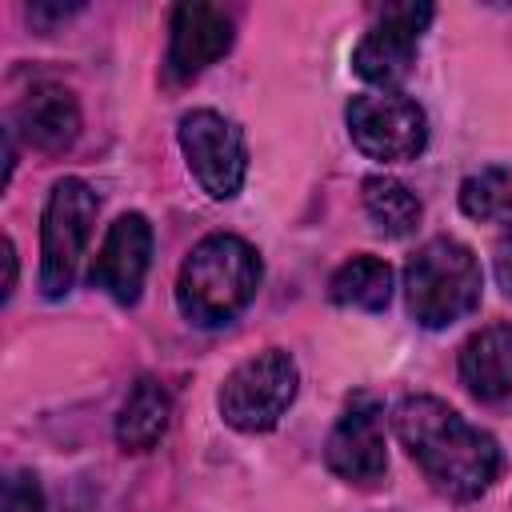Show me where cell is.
<instances>
[{"mask_svg": "<svg viewBox=\"0 0 512 512\" xmlns=\"http://www.w3.org/2000/svg\"><path fill=\"white\" fill-rule=\"evenodd\" d=\"M392 428L424 480L448 500H476L500 476V444L436 396H404Z\"/></svg>", "mask_w": 512, "mask_h": 512, "instance_id": "cell-1", "label": "cell"}, {"mask_svg": "<svg viewBox=\"0 0 512 512\" xmlns=\"http://www.w3.org/2000/svg\"><path fill=\"white\" fill-rule=\"evenodd\" d=\"M260 272V256L248 240L232 232H212L180 264L176 308L196 328H220L252 304Z\"/></svg>", "mask_w": 512, "mask_h": 512, "instance_id": "cell-2", "label": "cell"}, {"mask_svg": "<svg viewBox=\"0 0 512 512\" xmlns=\"http://www.w3.org/2000/svg\"><path fill=\"white\" fill-rule=\"evenodd\" d=\"M404 304L420 328H448L480 304V264L468 244L436 236L404 264Z\"/></svg>", "mask_w": 512, "mask_h": 512, "instance_id": "cell-3", "label": "cell"}, {"mask_svg": "<svg viewBox=\"0 0 512 512\" xmlns=\"http://www.w3.org/2000/svg\"><path fill=\"white\" fill-rule=\"evenodd\" d=\"M296 388H300L296 360L284 348H264L224 376V384L216 392V408H220L224 424L256 436V432H272L280 424V416L296 400Z\"/></svg>", "mask_w": 512, "mask_h": 512, "instance_id": "cell-4", "label": "cell"}, {"mask_svg": "<svg viewBox=\"0 0 512 512\" xmlns=\"http://www.w3.org/2000/svg\"><path fill=\"white\" fill-rule=\"evenodd\" d=\"M96 192L80 176H64L52 184L40 224V288L48 300H60L80 268V256L88 248L92 224H96Z\"/></svg>", "mask_w": 512, "mask_h": 512, "instance_id": "cell-5", "label": "cell"}, {"mask_svg": "<svg viewBox=\"0 0 512 512\" xmlns=\"http://www.w3.org/2000/svg\"><path fill=\"white\" fill-rule=\"evenodd\" d=\"M344 124L352 144L368 156V160H384V164H400V160H416L428 144V120L424 108L400 92H364L352 96L344 108Z\"/></svg>", "mask_w": 512, "mask_h": 512, "instance_id": "cell-6", "label": "cell"}, {"mask_svg": "<svg viewBox=\"0 0 512 512\" xmlns=\"http://www.w3.org/2000/svg\"><path fill=\"white\" fill-rule=\"evenodd\" d=\"M180 152L196 176V184L212 196V200H232L244 188L248 176V148H244V132L212 112V108H192L180 116Z\"/></svg>", "mask_w": 512, "mask_h": 512, "instance_id": "cell-7", "label": "cell"}, {"mask_svg": "<svg viewBox=\"0 0 512 512\" xmlns=\"http://www.w3.org/2000/svg\"><path fill=\"white\" fill-rule=\"evenodd\" d=\"M432 8L428 4H384L376 12V24L360 36V44L352 48V72L384 92L400 88L416 64V48H420V32L428 28Z\"/></svg>", "mask_w": 512, "mask_h": 512, "instance_id": "cell-8", "label": "cell"}, {"mask_svg": "<svg viewBox=\"0 0 512 512\" xmlns=\"http://www.w3.org/2000/svg\"><path fill=\"white\" fill-rule=\"evenodd\" d=\"M324 464L344 484H356V488H372V484L384 480V468H388V452H384V408H380L376 396L356 392L344 404L340 420L328 432Z\"/></svg>", "mask_w": 512, "mask_h": 512, "instance_id": "cell-9", "label": "cell"}, {"mask_svg": "<svg viewBox=\"0 0 512 512\" xmlns=\"http://www.w3.org/2000/svg\"><path fill=\"white\" fill-rule=\"evenodd\" d=\"M236 24L224 8L216 4H176L172 8V24H168V56H164V72L172 84H188L196 80L204 68H212L228 48H232Z\"/></svg>", "mask_w": 512, "mask_h": 512, "instance_id": "cell-10", "label": "cell"}, {"mask_svg": "<svg viewBox=\"0 0 512 512\" xmlns=\"http://www.w3.org/2000/svg\"><path fill=\"white\" fill-rule=\"evenodd\" d=\"M148 264H152V224L140 212H124L104 232V244L88 268V284L108 292L116 304H136Z\"/></svg>", "mask_w": 512, "mask_h": 512, "instance_id": "cell-11", "label": "cell"}, {"mask_svg": "<svg viewBox=\"0 0 512 512\" xmlns=\"http://www.w3.org/2000/svg\"><path fill=\"white\" fill-rule=\"evenodd\" d=\"M12 132L36 152H64L80 136V104L64 84H36L12 112Z\"/></svg>", "mask_w": 512, "mask_h": 512, "instance_id": "cell-12", "label": "cell"}, {"mask_svg": "<svg viewBox=\"0 0 512 512\" xmlns=\"http://www.w3.org/2000/svg\"><path fill=\"white\" fill-rule=\"evenodd\" d=\"M460 384L484 404L512 396V324H488L464 340Z\"/></svg>", "mask_w": 512, "mask_h": 512, "instance_id": "cell-13", "label": "cell"}, {"mask_svg": "<svg viewBox=\"0 0 512 512\" xmlns=\"http://www.w3.org/2000/svg\"><path fill=\"white\" fill-rule=\"evenodd\" d=\"M168 416H172V400H168V388L152 376H140L120 412H116V440L124 452H148L160 444V436L168 432Z\"/></svg>", "mask_w": 512, "mask_h": 512, "instance_id": "cell-14", "label": "cell"}, {"mask_svg": "<svg viewBox=\"0 0 512 512\" xmlns=\"http://www.w3.org/2000/svg\"><path fill=\"white\" fill-rule=\"evenodd\" d=\"M328 296L340 308H360V312H380L392 300V268L380 256H352L344 260L332 280Z\"/></svg>", "mask_w": 512, "mask_h": 512, "instance_id": "cell-15", "label": "cell"}, {"mask_svg": "<svg viewBox=\"0 0 512 512\" xmlns=\"http://www.w3.org/2000/svg\"><path fill=\"white\" fill-rule=\"evenodd\" d=\"M360 196H364V212L372 228L384 236H408L420 224V200L396 176H368L360 184Z\"/></svg>", "mask_w": 512, "mask_h": 512, "instance_id": "cell-16", "label": "cell"}, {"mask_svg": "<svg viewBox=\"0 0 512 512\" xmlns=\"http://www.w3.org/2000/svg\"><path fill=\"white\" fill-rule=\"evenodd\" d=\"M460 208L472 220H512V180H508V172L484 168V172L464 176Z\"/></svg>", "mask_w": 512, "mask_h": 512, "instance_id": "cell-17", "label": "cell"}, {"mask_svg": "<svg viewBox=\"0 0 512 512\" xmlns=\"http://www.w3.org/2000/svg\"><path fill=\"white\" fill-rule=\"evenodd\" d=\"M4 512H44V492L32 472H12L4 480Z\"/></svg>", "mask_w": 512, "mask_h": 512, "instance_id": "cell-18", "label": "cell"}, {"mask_svg": "<svg viewBox=\"0 0 512 512\" xmlns=\"http://www.w3.org/2000/svg\"><path fill=\"white\" fill-rule=\"evenodd\" d=\"M496 280H500V292L512 296V224L496 240Z\"/></svg>", "mask_w": 512, "mask_h": 512, "instance_id": "cell-19", "label": "cell"}, {"mask_svg": "<svg viewBox=\"0 0 512 512\" xmlns=\"http://www.w3.org/2000/svg\"><path fill=\"white\" fill-rule=\"evenodd\" d=\"M4 264H8V280H4V300H8L16 288V244L12 240H4Z\"/></svg>", "mask_w": 512, "mask_h": 512, "instance_id": "cell-20", "label": "cell"}]
</instances>
